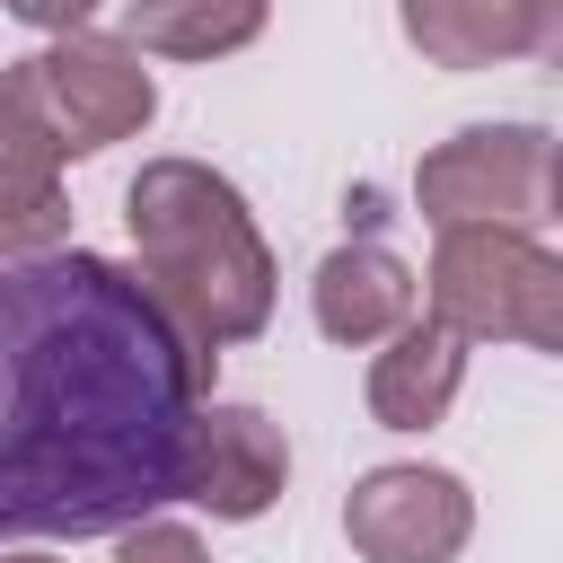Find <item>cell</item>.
<instances>
[{"instance_id": "1", "label": "cell", "mask_w": 563, "mask_h": 563, "mask_svg": "<svg viewBox=\"0 0 563 563\" xmlns=\"http://www.w3.org/2000/svg\"><path fill=\"white\" fill-rule=\"evenodd\" d=\"M202 352L114 255L44 246L0 264V545L114 537L185 493Z\"/></svg>"}, {"instance_id": "2", "label": "cell", "mask_w": 563, "mask_h": 563, "mask_svg": "<svg viewBox=\"0 0 563 563\" xmlns=\"http://www.w3.org/2000/svg\"><path fill=\"white\" fill-rule=\"evenodd\" d=\"M123 229H132V273L141 290L202 343H255L273 325V246L246 211V194L202 167V158H141L123 185Z\"/></svg>"}, {"instance_id": "3", "label": "cell", "mask_w": 563, "mask_h": 563, "mask_svg": "<svg viewBox=\"0 0 563 563\" xmlns=\"http://www.w3.org/2000/svg\"><path fill=\"white\" fill-rule=\"evenodd\" d=\"M422 299L457 343L563 352V264L528 229H440Z\"/></svg>"}, {"instance_id": "4", "label": "cell", "mask_w": 563, "mask_h": 563, "mask_svg": "<svg viewBox=\"0 0 563 563\" xmlns=\"http://www.w3.org/2000/svg\"><path fill=\"white\" fill-rule=\"evenodd\" d=\"M431 229H545L554 220V132L545 123H466L413 167Z\"/></svg>"}, {"instance_id": "5", "label": "cell", "mask_w": 563, "mask_h": 563, "mask_svg": "<svg viewBox=\"0 0 563 563\" xmlns=\"http://www.w3.org/2000/svg\"><path fill=\"white\" fill-rule=\"evenodd\" d=\"M18 70H26L35 114L53 123L62 158H97V150L132 141V132L158 114V79L141 70V53H132L123 35H88V26H70V35H53L44 53H26Z\"/></svg>"}, {"instance_id": "6", "label": "cell", "mask_w": 563, "mask_h": 563, "mask_svg": "<svg viewBox=\"0 0 563 563\" xmlns=\"http://www.w3.org/2000/svg\"><path fill=\"white\" fill-rule=\"evenodd\" d=\"M361 563H457L475 537V493L449 466H369L343 501Z\"/></svg>"}, {"instance_id": "7", "label": "cell", "mask_w": 563, "mask_h": 563, "mask_svg": "<svg viewBox=\"0 0 563 563\" xmlns=\"http://www.w3.org/2000/svg\"><path fill=\"white\" fill-rule=\"evenodd\" d=\"M290 484V449L273 431L264 405H194V440H185V493L176 501H202L211 519H264Z\"/></svg>"}, {"instance_id": "8", "label": "cell", "mask_w": 563, "mask_h": 563, "mask_svg": "<svg viewBox=\"0 0 563 563\" xmlns=\"http://www.w3.org/2000/svg\"><path fill=\"white\" fill-rule=\"evenodd\" d=\"M396 26L431 70H493L545 62L563 44V0H396Z\"/></svg>"}, {"instance_id": "9", "label": "cell", "mask_w": 563, "mask_h": 563, "mask_svg": "<svg viewBox=\"0 0 563 563\" xmlns=\"http://www.w3.org/2000/svg\"><path fill=\"white\" fill-rule=\"evenodd\" d=\"M62 229H70V202H62V141H53V123L35 114L26 70L9 62V70H0V264L62 246Z\"/></svg>"}, {"instance_id": "10", "label": "cell", "mask_w": 563, "mask_h": 563, "mask_svg": "<svg viewBox=\"0 0 563 563\" xmlns=\"http://www.w3.org/2000/svg\"><path fill=\"white\" fill-rule=\"evenodd\" d=\"M457 387H466V343L440 317H405L387 334V352H369V387L361 396H369L378 431H431V422H449Z\"/></svg>"}, {"instance_id": "11", "label": "cell", "mask_w": 563, "mask_h": 563, "mask_svg": "<svg viewBox=\"0 0 563 563\" xmlns=\"http://www.w3.org/2000/svg\"><path fill=\"white\" fill-rule=\"evenodd\" d=\"M308 308H317V334H325V343L361 352V343H387V334L413 317V273H405L396 246L352 238V246H334V255L317 264Z\"/></svg>"}, {"instance_id": "12", "label": "cell", "mask_w": 563, "mask_h": 563, "mask_svg": "<svg viewBox=\"0 0 563 563\" xmlns=\"http://www.w3.org/2000/svg\"><path fill=\"white\" fill-rule=\"evenodd\" d=\"M273 0H123V44L167 62H220L264 35Z\"/></svg>"}, {"instance_id": "13", "label": "cell", "mask_w": 563, "mask_h": 563, "mask_svg": "<svg viewBox=\"0 0 563 563\" xmlns=\"http://www.w3.org/2000/svg\"><path fill=\"white\" fill-rule=\"evenodd\" d=\"M114 563H211L202 554V537L185 528V519H132V528H114Z\"/></svg>"}, {"instance_id": "14", "label": "cell", "mask_w": 563, "mask_h": 563, "mask_svg": "<svg viewBox=\"0 0 563 563\" xmlns=\"http://www.w3.org/2000/svg\"><path fill=\"white\" fill-rule=\"evenodd\" d=\"M0 9H9L18 26H44V35H70V26H79V18L97 9V0H0Z\"/></svg>"}, {"instance_id": "15", "label": "cell", "mask_w": 563, "mask_h": 563, "mask_svg": "<svg viewBox=\"0 0 563 563\" xmlns=\"http://www.w3.org/2000/svg\"><path fill=\"white\" fill-rule=\"evenodd\" d=\"M0 563H53V554H0Z\"/></svg>"}]
</instances>
